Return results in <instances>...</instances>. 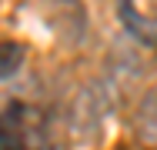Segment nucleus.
Wrapping results in <instances>:
<instances>
[{"instance_id": "423d86ee", "label": "nucleus", "mask_w": 157, "mask_h": 150, "mask_svg": "<svg viewBox=\"0 0 157 150\" xmlns=\"http://www.w3.org/2000/svg\"><path fill=\"white\" fill-rule=\"evenodd\" d=\"M24 60H27L24 43H17V40H3V43H0V80L17 77L20 67H24Z\"/></svg>"}, {"instance_id": "39448f33", "label": "nucleus", "mask_w": 157, "mask_h": 150, "mask_svg": "<svg viewBox=\"0 0 157 150\" xmlns=\"http://www.w3.org/2000/svg\"><path fill=\"white\" fill-rule=\"evenodd\" d=\"M121 20H124L127 33H130L140 47H157V20L144 17V13L134 7V0H121Z\"/></svg>"}, {"instance_id": "f257e3e1", "label": "nucleus", "mask_w": 157, "mask_h": 150, "mask_svg": "<svg viewBox=\"0 0 157 150\" xmlns=\"http://www.w3.org/2000/svg\"><path fill=\"white\" fill-rule=\"evenodd\" d=\"M114 114V93L104 80L84 84L70 100V133L80 144H94L104 137L107 120Z\"/></svg>"}, {"instance_id": "7ed1b4c3", "label": "nucleus", "mask_w": 157, "mask_h": 150, "mask_svg": "<svg viewBox=\"0 0 157 150\" xmlns=\"http://www.w3.org/2000/svg\"><path fill=\"white\" fill-rule=\"evenodd\" d=\"M40 10L47 17V24L57 30V37L67 43H77L87 27V13L80 0H40Z\"/></svg>"}, {"instance_id": "20e7f679", "label": "nucleus", "mask_w": 157, "mask_h": 150, "mask_svg": "<svg viewBox=\"0 0 157 150\" xmlns=\"http://www.w3.org/2000/svg\"><path fill=\"white\" fill-rule=\"evenodd\" d=\"M134 137L140 150H157V93H147L134 114Z\"/></svg>"}, {"instance_id": "0eeeda50", "label": "nucleus", "mask_w": 157, "mask_h": 150, "mask_svg": "<svg viewBox=\"0 0 157 150\" xmlns=\"http://www.w3.org/2000/svg\"><path fill=\"white\" fill-rule=\"evenodd\" d=\"M147 3H151V7H154V13H157V0H147Z\"/></svg>"}, {"instance_id": "f03ea898", "label": "nucleus", "mask_w": 157, "mask_h": 150, "mask_svg": "<svg viewBox=\"0 0 157 150\" xmlns=\"http://www.w3.org/2000/svg\"><path fill=\"white\" fill-rule=\"evenodd\" d=\"M0 150H50L44 114L27 103H10L0 114Z\"/></svg>"}]
</instances>
